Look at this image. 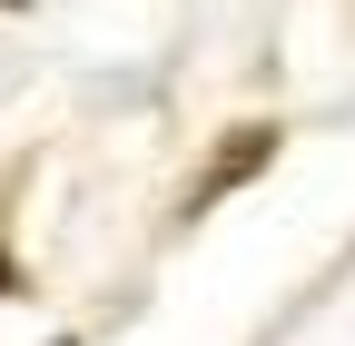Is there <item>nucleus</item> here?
Segmentation results:
<instances>
[{"instance_id": "2", "label": "nucleus", "mask_w": 355, "mask_h": 346, "mask_svg": "<svg viewBox=\"0 0 355 346\" xmlns=\"http://www.w3.org/2000/svg\"><path fill=\"white\" fill-rule=\"evenodd\" d=\"M10 287H20V277H10V257H0V297H10Z\"/></svg>"}, {"instance_id": "1", "label": "nucleus", "mask_w": 355, "mask_h": 346, "mask_svg": "<svg viewBox=\"0 0 355 346\" xmlns=\"http://www.w3.org/2000/svg\"><path fill=\"white\" fill-rule=\"evenodd\" d=\"M266 149H277V139H266V129H247V139H237L227 158L207 168V188H198V198H217V188H237V179H257V168H266Z\"/></svg>"}]
</instances>
